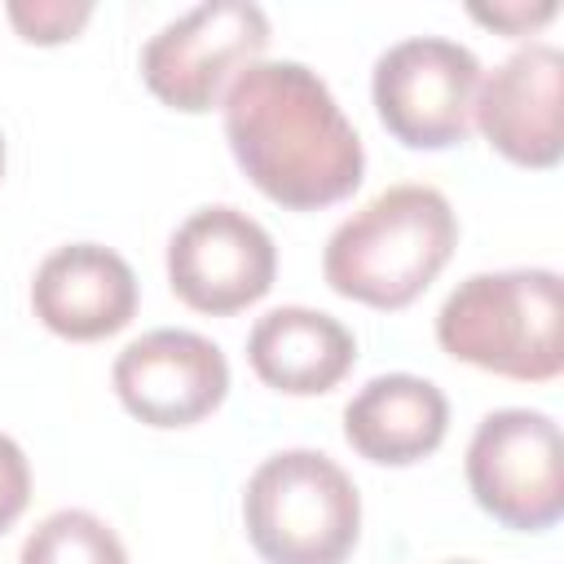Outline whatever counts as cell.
<instances>
[{"mask_svg": "<svg viewBox=\"0 0 564 564\" xmlns=\"http://www.w3.org/2000/svg\"><path fill=\"white\" fill-rule=\"evenodd\" d=\"M220 123L247 181L286 212L344 203L366 176V145L330 84L291 57L251 62L220 97Z\"/></svg>", "mask_w": 564, "mask_h": 564, "instance_id": "1", "label": "cell"}, {"mask_svg": "<svg viewBox=\"0 0 564 564\" xmlns=\"http://www.w3.org/2000/svg\"><path fill=\"white\" fill-rule=\"evenodd\" d=\"M458 216L436 185L401 181L344 216L322 251V278L335 295L397 313L414 304L449 264Z\"/></svg>", "mask_w": 564, "mask_h": 564, "instance_id": "2", "label": "cell"}, {"mask_svg": "<svg viewBox=\"0 0 564 564\" xmlns=\"http://www.w3.org/2000/svg\"><path fill=\"white\" fill-rule=\"evenodd\" d=\"M436 344L476 370L551 383L564 370V282L555 269H489L463 278L436 308Z\"/></svg>", "mask_w": 564, "mask_h": 564, "instance_id": "3", "label": "cell"}, {"mask_svg": "<svg viewBox=\"0 0 564 564\" xmlns=\"http://www.w3.org/2000/svg\"><path fill=\"white\" fill-rule=\"evenodd\" d=\"M242 529L264 564H344L361 538V494L330 454L278 449L247 476Z\"/></svg>", "mask_w": 564, "mask_h": 564, "instance_id": "4", "label": "cell"}, {"mask_svg": "<svg viewBox=\"0 0 564 564\" xmlns=\"http://www.w3.org/2000/svg\"><path fill=\"white\" fill-rule=\"evenodd\" d=\"M476 507L516 533H546L564 516V436L546 410H489L463 454Z\"/></svg>", "mask_w": 564, "mask_h": 564, "instance_id": "5", "label": "cell"}, {"mask_svg": "<svg viewBox=\"0 0 564 564\" xmlns=\"http://www.w3.org/2000/svg\"><path fill=\"white\" fill-rule=\"evenodd\" d=\"M269 48V13L251 0H203L172 22H163L141 44V79L145 88L181 110L207 115L220 106L225 88L260 62Z\"/></svg>", "mask_w": 564, "mask_h": 564, "instance_id": "6", "label": "cell"}, {"mask_svg": "<svg viewBox=\"0 0 564 564\" xmlns=\"http://www.w3.org/2000/svg\"><path fill=\"white\" fill-rule=\"evenodd\" d=\"M480 57L449 35H405L375 57L370 101L405 150H449L467 141Z\"/></svg>", "mask_w": 564, "mask_h": 564, "instance_id": "7", "label": "cell"}, {"mask_svg": "<svg viewBox=\"0 0 564 564\" xmlns=\"http://www.w3.org/2000/svg\"><path fill=\"white\" fill-rule=\"evenodd\" d=\"M273 234L234 203L189 212L167 238V286L194 313H242L273 291Z\"/></svg>", "mask_w": 564, "mask_h": 564, "instance_id": "8", "label": "cell"}, {"mask_svg": "<svg viewBox=\"0 0 564 564\" xmlns=\"http://www.w3.org/2000/svg\"><path fill=\"white\" fill-rule=\"evenodd\" d=\"M110 383L145 427H194L229 397V357L198 330L159 326L119 348Z\"/></svg>", "mask_w": 564, "mask_h": 564, "instance_id": "9", "label": "cell"}, {"mask_svg": "<svg viewBox=\"0 0 564 564\" xmlns=\"http://www.w3.org/2000/svg\"><path fill=\"white\" fill-rule=\"evenodd\" d=\"M471 128L516 167H555L564 154V53L551 40H529L485 70Z\"/></svg>", "mask_w": 564, "mask_h": 564, "instance_id": "10", "label": "cell"}, {"mask_svg": "<svg viewBox=\"0 0 564 564\" xmlns=\"http://www.w3.org/2000/svg\"><path fill=\"white\" fill-rule=\"evenodd\" d=\"M141 304L132 264L101 242L53 247L31 278V313L57 339L97 344L119 335Z\"/></svg>", "mask_w": 564, "mask_h": 564, "instance_id": "11", "label": "cell"}, {"mask_svg": "<svg viewBox=\"0 0 564 564\" xmlns=\"http://www.w3.org/2000/svg\"><path fill=\"white\" fill-rule=\"evenodd\" d=\"M449 436V397L410 370L366 379L344 405V441L379 467H414Z\"/></svg>", "mask_w": 564, "mask_h": 564, "instance_id": "12", "label": "cell"}, {"mask_svg": "<svg viewBox=\"0 0 564 564\" xmlns=\"http://www.w3.org/2000/svg\"><path fill=\"white\" fill-rule=\"evenodd\" d=\"M247 361L256 379L286 397H317L357 366V335L322 308L278 304L247 330Z\"/></svg>", "mask_w": 564, "mask_h": 564, "instance_id": "13", "label": "cell"}, {"mask_svg": "<svg viewBox=\"0 0 564 564\" xmlns=\"http://www.w3.org/2000/svg\"><path fill=\"white\" fill-rule=\"evenodd\" d=\"M18 564H128V546L101 516L62 507L26 533Z\"/></svg>", "mask_w": 564, "mask_h": 564, "instance_id": "14", "label": "cell"}, {"mask_svg": "<svg viewBox=\"0 0 564 564\" xmlns=\"http://www.w3.org/2000/svg\"><path fill=\"white\" fill-rule=\"evenodd\" d=\"M4 18L26 44H62L84 31V22L93 18V4L88 0H9Z\"/></svg>", "mask_w": 564, "mask_h": 564, "instance_id": "15", "label": "cell"}, {"mask_svg": "<svg viewBox=\"0 0 564 564\" xmlns=\"http://www.w3.org/2000/svg\"><path fill=\"white\" fill-rule=\"evenodd\" d=\"M467 13H471L480 26H489V31L529 35V31L546 26V22L560 13V4H555V0H494V4L476 0V4H467Z\"/></svg>", "mask_w": 564, "mask_h": 564, "instance_id": "16", "label": "cell"}, {"mask_svg": "<svg viewBox=\"0 0 564 564\" xmlns=\"http://www.w3.org/2000/svg\"><path fill=\"white\" fill-rule=\"evenodd\" d=\"M31 502V458L26 449L0 432V533H9Z\"/></svg>", "mask_w": 564, "mask_h": 564, "instance_id": "17", "label": "cell"}, {"mask_svg": "<svg viewBox=\"0 0 564 564\" xmlns=\"http://www.w3.org/2000/svg\"><path fill=\"white\" fill-rule=\"evenodd\" d=\"M0 176H4V132H0Z\"/></svg>", "mask_w": 564, "mask_h": 564, "instance_id": "18", "label": "cell"}, {"mask_svg": "<svg viewBox=\"0 0 564 564\" xmlns=\"http://www.w3.org/2000/svg\"><path fill=\"white\" fill-rule=\"evenodd\" d=\"M445 564H476V560H445Z\"/></svg>", "mask_w": 564, "mask_h": 564, "instance_id": "19", "label": "cell"}]
</instances>
